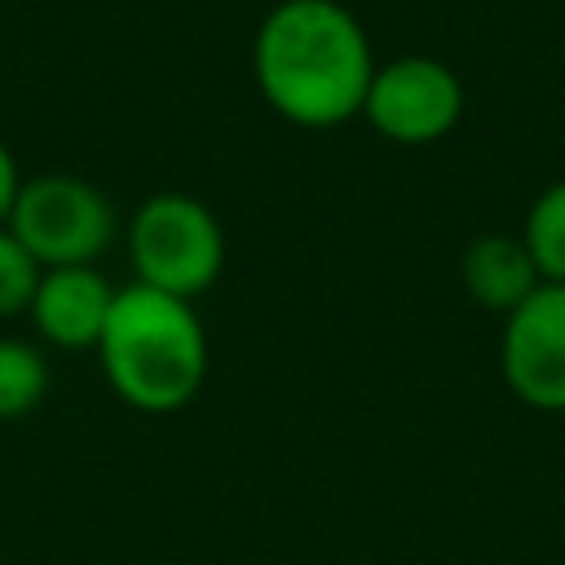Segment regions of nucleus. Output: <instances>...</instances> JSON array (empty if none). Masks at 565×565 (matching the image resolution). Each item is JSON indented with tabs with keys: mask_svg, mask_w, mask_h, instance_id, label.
<instances>
[{
	"mask_svg": "<svg viewBox=\"0 0 565 565\" xmlns=\"http://www.w3.org/2000/svg\"><path fill=\"white\" fill-rule=\"evenodd\" d=\"M375 49L340 0H278L252 40V75L274 115L327 132L362 115Z\"/></svg>",
	"mask_w": 565,
	"mask_h": 565,
	"instance_id": "f257e3e1",
	"label": "nucleus"
},
{
	"mask_svg": "<svg viewBox=\"0 0 565 565\" xmlns=\"http://www.w3.org/2000/svg\"><path fill=\"white\" fill-rule=\"evenodd\" d=\"M110 393L141 415H177L207 380V331L194 300L128 282L97 340Z\"/></svg>",
	"mask_w": 565,
	"mask_h": 565,
	"instance_id": "f03ea898",
	"label": "nucleus"
},
{
	"mask_svg": "<svg viewBox=\"0 0 565 565\" xmlns=\"http://www.w3.org/2000/svg\"><path fill=\"white\" fill-rule=\"evenodd\" d=\"M124 247L132 282L181 300L203 296L225 269V230L216 212L185 190H159L141 199L124 225Z\"/></svg>",
	"mask_w": 565,
	"mask_h": 565,
	"instance_id": "7ed1b4c3",
	"label": "nucleus"
},
{
	"mask_svg": "<svg viewBox=\"0 0 565 565\" xmlns=\"http://www.w3.org/2000/svg\"><path fill=\"white\" fill-rule=\"evenodd\" d=\"M4 225L40 260V269L97 265V256L119 234L110 199L93 181H84L75 172L22 177Z\"/></svg>",
	"mask_w": 565,
	"mask_h": 565,
	"instance_id": "20e7f679",
	"label": "nucleus"
},
{
	"mask_svg": "<svg viewBox=\"0 0 565 565\" xmlns=\"http://www.w3.org/2000/svg\"><path fill=\"white\" fill-rule=\"evenodd\" d=\"M463 115V84L459 75L428 53H402L375 66L362 119L397 146H433L455 132Z\"/></svg>",
	"mask_w": 565,
	"mask_h": 565,
	"instance_id": "39448f33",
	"label": "nucleus"
},
{
	"mask_svg": "<svg viewBox=\"0 0 565 565\" xmlns=\"http://www.w3.org/2000/svg\"><path fill=\"white\" fill-rule=\"evenodd\" d=\"M499 371L512 397L534 411H565V282H539L508 318Z\"/></svg>",
	"mask_w": 565,
	"mask_h": 565,
	"instance_id": "423d86ee",
	"label": "nucleus"
},
{
	"mask_svg": "<svg viewBox=\"0 0 565 565\" xmlns=\"http://www.w3.org/2000/svg\"><path fill=\"white\" fill-rule=\"evenodd\" d=\"M115 282L97 265H62L44 269L40 287L26 305L35 335L66 353H88L102 340V327L115 305Z\"/></svg>",
	"mask_w": 565,
	"mask_h": 565,
	"instance_id": "0eeeda50",
	"label": "nucleus"
},
{
	"mask_svg": "<svg viewBox=\"0 0 565 565\" xmlns=\"http://www.w3.org/2000/svg\"><path fill=\"white\" fill-rule=\"evenodd\" d=\"M459 278H463V291L481 309L503 313V318L543 282L534 260H530V252H525V243L512 238V234H481V238H472L463 247V256H459Z\"/></svg>",
	"mask_w": 565,
	"mask_h": 565,
	"instance_id": "6e6552de",
	"label": "nucleus"
},
{
	"mask_svg": "<svg viewBox=\"0 0 565 565\" xmlns=\"http://www.w3.org/2000/svg\"><path fill=\"white\" fill-rule=\"evenodd\" d=\"M521 243L543 282H565V181H552L534 194L521 225Z\"/></svg>",
	"mask_w": 565,
	"mask_h": 565,
	"instance_id": "1a4fd4ad",
	"label": "nucleus"
},
{
	"mask_svg": "<svg viewBox=\"0 0 565 565\" xmlns=\"http://www.w3.org/2000/svg\"><path fill=\"white\" fill-rule=\"evenodd\" d=\"M49 393V362L31 340L0 335V419L31 415Z\"/></svg>",
	"mask_w": 565,
	"mask_h": 565,
	"instance_id": "9d476101",
	"label": "nucleus"
},
{
	"mask_svg": "<svg viewBox=\"0 0 565 565\" xmlns=\"http://www.w3.org/2000/svg\"><path fill=\"white\" fill-rule=\"evenodd\" d=\"M40 260L13 238L9 225H0V318L26 313L35 287H40Z\"/></svg>",
	"mask_w": 565,
	"mask_h": 565,
	"instance_id": "9b49d317",
	"label": "nucleus"
},
{
	"mask_svg": "<svg viewBox=\"0 0 565 565\" xmlns=\"http://www.w3.org/2000/svg\"><path fill=\"white\" fill-rule=\"evenodd\" d=\"M18 185H22V172H18V159L9 150V141L0 137V225L9 221V207L18 199Z\"/></svg>",
	"mask_w": 565,
	"mask_h": 565,
	"instance_id": "f8f14e48",
	"label": "nucleus"
}]
</instances>
